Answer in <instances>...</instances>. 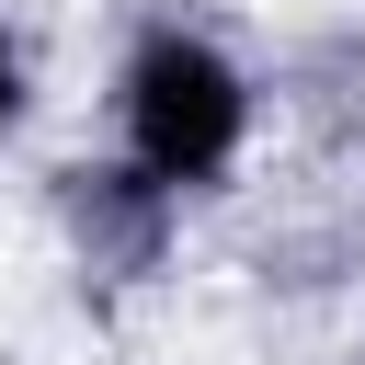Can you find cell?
<instances>
[{"label": "cell", "mask_w": 365, "mask_h": 365, "mask_svg": "<svg viewBox=\"0 0 365 365\" xmlns=\"http://www.w3.org/2000/svg\"><path fill=\"white\" fill-rule=\"evenodd\" d=\"M171 228H182V182H160L148 160H68L57 171V240L91 285H148L171 262Z\"/></svg>", "instance_id": "7a4b0ae2"}, {"label": "cell", "mask_w": 365, "mask_h": 365, "mask_svg": "<svg viewBox=\"0 0 365 365\" xmlns=\"http://www.w3.org/2000/svg\"><path fill=\"white\" fill-rule=\"evenodd\" d=\"M23 114H34V57H23V34L0 23V137H11Z\"/></svg>", "instance_id": "3957f363"}, {"label": "cell", "mask_w": 365, "mask_h": 365, "mask_svg": "<svg viewBox=\"0 0 365 365\" xmlns=\"http://www.w3.org/2000/svg\"><path fill=\"white\" fill-rule=\"evenodd\" d=\"M251 125H262V91H251V68H240L205 23H182V11L137 23L125 68H114V148H125V160H148V171L182 182V194H205V182L240 171Z\"/></svg>", "instance_id": "6da1fadb"}]
</instances>
